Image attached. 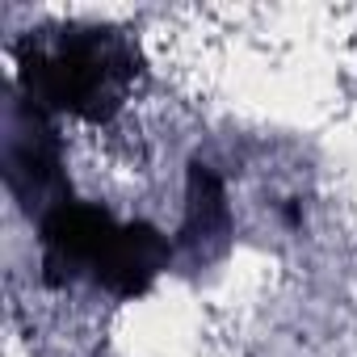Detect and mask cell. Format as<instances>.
Returning a JSON list of instances; mask_svg holds the SVG:
<instances>
[{
    "label": "cell",
    "instance_id": "cell-5",
    "mask_svg": "<svg viewBox=\"0 0 357 357\" xmlns=\"http://www.w3.org/2000/svg\"><path fill=\"white\" fill-rule=\"evenodd\" d=\"M227 231H231V211H227L219 172L194 160L185 172V223L176 231V248H185L194 257H211L227 244Z\"/></svg>",
    "mask_w": 357,
    "mask_h": 357
},
{
    "label": "cell",
    "instance_id": "cell-4",
    "mask_svg": "<svg viewBox=\"0 0 357 357\" xmlns=\"http://www.w3.org/2000/svg\"><path fill=\"white\" fill-rule=\"evenodd\" d=\"M168 261H172V244L151 223L143 219L118 223L114 240L105 244L101 261L93 265V282L114 298H139L168 269Z\"/></svg>",
    "mask_w": 357,
    "mask_h": 357
},
{
    "label": "cell",
    "instance_id": "cell-3",
    "mask_svg": "<svg viewBox=\"0 0 357 357\" xmlns=\"http://www.w3.org/2000/svg\"><path fill=\"white\" fill-rule=\"evenodd\" d=\"M118 219L97 206V202H63L55 206L43 223V282L47 286H68L80 273L93 278V265L101 261L105 244L114 240Z\"/></svg>",
    "mask_w": 357,
    "mask_h": 357
},
{
    "label": "cell",
    "instance_id": "cell-2",
    "mask_svg": "<svg viewBox=\"0 0 357 357\" xmlns=\"http://www.w3.org/2000/svg\"><path fill=\"white\" fill-rule=\"evenodd\" d=\"M0 130H5L0 135V172H5V185L30 215L38 211V223H43L55 206L72 202L55 126L47 122V114L38 105H30L26 97H13L5 105V126Z\"/></svg>",
    "mask_w": 357,
    "mask_h": 357
},
{
    "label": "cell",
    "instance_id": "cell-1",
    "mask_svg": "<svg viewBox=\"0 0 357 357\" xmlns=\"http://www.w3.org/2000/svg\"><path fill=\"white\" fill-rule=\"evenodd\" d=\"M17 89L43 114L105 122L139 76V47L114 26H55L17 43Z\"/></svg>",
    "mask_w": 357,
    "mask_h": 357
}]
</instances>
